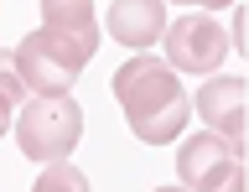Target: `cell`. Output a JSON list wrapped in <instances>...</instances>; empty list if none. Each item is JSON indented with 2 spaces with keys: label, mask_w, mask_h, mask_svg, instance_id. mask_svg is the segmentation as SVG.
Here are the masks:
<instances>
[{
  "label": "cell",
  "mask_w": 249,
  "mask_h": 192,
  "mask_svg": "<svg viewBox=\"0 0 249 192\" xmlns=\"http://www.w3.org/2000/svg\"><path fill=\"white\" fill-rule=\"evenodd\" d=\"M83 135V109L68 94H31L26 109H16V140L31 161H62Z\"/></svg>",
  "instance_id": "6da1fadb"
},
{
  "label": "cell",
  "mask_w": 249,
  "mask_h": 192,
  "mask_svg": "<svg viewBox=\"0 0 249 192\" xmlns=\"http://www.w3.org/2000/svg\"><path fill=\"white\" fill-rule=\"evenodd\" d=\"M177 176L187 187H239L244 182V140H229L218 130H202L182 145Z\"/></svg>",
  "instance_id": "7a4b0ae2"
},
{
  "label": "cell",
  "mask_w": 249,
  "mask_h": 192,
  "mask_svg": "<svg viewBox=\"0 0 249 192\" xmlns=\"http://www.w3.org/2000/svg\"><path fill=\"white\" fill-rule=\"evenodd\" d=\"M166 63L177 68V73H218V63L229 57V32L218 26L208 11H192V16L171 21L166 32Z\"/></svg>",
  "instance_id": "3957f363"
},
{
  "label": "cell",
  "mask_w": 249,
  "mask_h": 192,
  "mask_svg": "<svg viewBox=\"0 0 249 192\" xmlns=\"http://www.w3.org/2000/svg\"><path fill=\"white\" fill-rule=\"evenodd\" d=\"M177 94H182V83H177V68H171L166 57H145V52H140V57H130V63L114 73V99H120V109L130 114V120L171 104Z\"/></svg>",
  "instance_id": "277c9868"
},
{
  "label": "cell",
  "mask_w": 249,
  "mask_h": 192,
  "mask_svg": "<svg viewBox=\"0 0 249 192\" xmlns=\"http://www.w3.org/2000/svg\"><path fill=\"white\" fill-rule=\"evenodd\" d=\"M192 109L208 120V130L229 135V140H244V125H249V88L244 78H208L192 99Z\"/></svg>",
  "instance_id": "5b68a950"
},
{
  "label": "cell",
  "mask_w": 249,
  "mask_h": 192,
  "mask_svg": "<svg viewBox=\"0 0 249 192\" xmlns=\"http://www.w3.org/2000/svg\"><path fill=\"white\" fill-rule=\"evenodd\" d=\"M161 32H166V0H114L109 5V36L124 47L145 52Z\"/></svg>",
  "instance_id": "8992f818"
},
{
  "label": "cell",
  "mask_w": 249,
  "mask_h": 192,
  "mask_svg": "<svg viewBox=\"0 0 249 192\" xmlns=\"http://www.w3.org/2000/svg\"><path fill=\"white\" fill-rule=\"evenodd\" d=\"M31 42L47 57H57L68 73H83V63L99 52V32H68V26H47V21H42V32H31Z\"/></svg>",
  "instance_id": "52a82bcc"
},
{
  "label": "cell",
  "mask_w": 249,
  "mask_h": 192,
  "mask_svg": "<svg viewBox=\"0 0 249 192\" xmlns=\"http://www.w3.org/2000/svg\"><path fill=\"white\" fill-rule=\"evenodd\" d=\"M187 120H192V99L177 94L171 104H161V109L130 120V130H135V140H145V145H166V140H177V135H182Z\"/></svg>",
  "instance_id": "ba28073f"
},
{
  "label": "cell",
  "mask_w": 249,
  "mask_h": 192,
  "mask_svg": "<svg viewBox=\"0 0 249 192\" xmlns=\"http://www.w3.org/2000/svg\"><path fill=\"white\" fill-rule=\"evenodd\" d=\"M47 26H68V32H99L93 21V0H42Z\"/></svg>",
  "instance_id": "9c48e42d"
},
{
  "label": "cell",
  "mask_w": 249,
  "mask_h": 192,
  "mask_svg": "<svg viewBox=\"0 0 249 192\" xmlns=\"http://www.w3.org/2000/svg\"><path fill=\"white\" fill-rule=\"evenodd\" d=\"M83 187H89V176L68 161H47L42 176H36V192H83Z\"/></svg>",
  "instance_id": "30bf717a"
},
{
  "label": "cell",
  "mask_w": 249,
  "mask_h": 192,
  "mask_svg": "<svg viewBox=\"0 0 249 192\" xmlns=\"http://www.w3.org/2000/svg\"><path fill=\"white\" fill-rule=\"evenodd\" d=\"M0 94L11 99V104L26 99V83H21V73H16V57H11V52H0Z\"/></svg>",
  "instance_id": "8fae6325"
},
{
  "label": "cell",
  "mask_w": 249,
  "mask_h": 192,
  "mask_svg": "<svg viewBox=\"0 0 249 192\" xmlns=\"http://www.w3.org/2000/svg\"><path fill=\"white\" fill-rule=\"evenodd\" d=\"M229 47H239V52H249V16H244V11H233V26H229Z\"/></svg>",
  "instance_id": "7c38bea8"
},
{
  "label": "cell",
  "mask_w": 249,
  "mask_h": 192,
  "mask_svg": "<svg viewBox=\"0 0 249 192\" xmlns=\"http://www.w3.org/2000/svg\"><path fill=\"white\" fill-rule=\"evenodd\" d=\"M11 114H16V104L5 94H0V135H5V130H11Z\"/></svg>",
  "instance_id": "4fadbf2b"
},
{
  "label": "cell",
  "mask_w": 249,
  "mask_h": 192,
  "mask_svg": "<svg viewBox=\"0 0 249 192\" xmlns=\"http://www.w3.org/2000/svg\"><path fill=\"white\" fill-rule=\"evenodd\" d=\"M182 5H202V11H218V5H233V0H182Z\"/></svg>",
  "instance_id": "5bb4252c"
}]
</instances>
